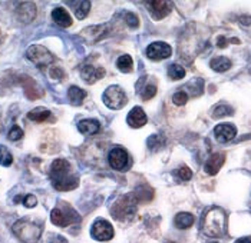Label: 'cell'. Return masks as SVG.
<instances>
[{"label":"cell","instance_id":"1","mask_svg":"<svg viewBox=\"0 0 251 243\" xmlns=\"http://www.w3.org/2000/svg\"><path fill=\"white\" fill-rule=\"evenodd\" d=\"M49 177L52 186L59 192L74 190L79 186V176L74 172L72 165L66 159H55L50 165Z\"/></svg>","mask_w":251,"mask_h":243},{"label":"cell","instance_id":"2","mask_svg":"<svg viewBox=\"0 0 251 243\" xmlns=\"http://www.w3.org/2000/svg\"><path fill=\"white\" fill-rule=\"evenodd\" d=\"M202 232L208 238H220L227 229V216L221 207H211L202 219Z\"/></svg>","mask_w":251,"mask_h":243},{"label":"cell","instance_id":"3","mask_svg":"<svg viewBox=\"0 0 251 243\" xmlns=\"http://www.w3.org/2000/svg\"><path fill=\"white\" fill-rule=\"evenodd\" d=\"M139 200L136 199L135 193H128L122 195L115 203L111 207V215L112 218L119 222H128L132 221L138 210Z\"/></svg>","mask_w":251,"mask_h":243},{"label":"cell","instance_id":"4","mask_svg":"<svg viewBox=\"0 0 251 243\" xmlns=\"http://www.w3.org/2000/svg\"><path fill=\"white\" fill-rule=\"evenodd\" d=\"M15 236L22 243H38L42 236V226L29 219H20L12 227Z\"/></svg>","mask_w":251,"mask_h":243},{"label":"cell","instance_id":"5","mask_svg":"<svg viewBox=\"0 0 251 243\" xmlns=\"http://www.w3.org/2000/svg\"><path fill=\"white\" fill-rule=\"evenodd\" d=\"M50 221L55 226L59 227H68L71 224L79 223L80 216L76 210L68 203H59L50 213Z\"/></svg>","mask_w":251,"mask_h":243},{"label":"cell","instance_id":"6","mask_svg":"<svg viewBox=\"0 0 251 243\" xmlns=\"http://www.w3.org/2000/svg\"><path fill=\"white\" fill-rule=\"evenodd\" d=\"M102 99H103V103H105L109 109H114V110L122 109V108L128 103V96L125 93V90H124L121 86H116V85L109 86V88L105 90Z\"/></svg>","mask_w":251,"mask_h":243},{"label":"cell","instance_id":"7","mask_svg":"<svg viewBox=\"0 0 251 243\" xmlns=\"http://www.w3.org/2000/svg\"><path fill=\"white\" fill-rule=\"evenodd\" d=\"M26 57L35 63L38 67H48L49 65L53 63L55 57L42 44H32L27 50H26Z\"/></svg>","mask_w":251,"mask_h":243},{"label":"cell","instance_id":"8","mask_svg":"<svg viewBox=\"0 0 251 243\" xmlns=\"http://www.w3.org/2000/svg\"><path fill=\"white\" fill-rule=\"evenodd\" d=\"M91 235L98 242H108V241H111L114 238L115 232H114L112 224L109 223L108 221L98 219V221H95V223L92 224Z\"/></svg>","mask_w":251,"mask_h":243},{"label":"cell","instance_id":"9","mask_svg":"<svg viewBox=\"0 0 251 243\" xmlns=\"http://www.w3.org/2000/svg\"><path fill=\"white\" fill-rule=\"evenodd\" d=\"M108 160H109L111 168L119 170V172H125L131 165V159H129L128 152L122 149V148H114L111 150L109 156H108Z\"/></svg>","mask_w":251,"mask_h":243},{"label":"cell","instance_id":"10","mask_svg":"<svg viewBox=\"0 0 251 243\" xmlns=\"http://www.w3.org/2000/svg\"><path fill=\"white\" fill-rule=\"evenodd\" d=\"M171 55H173V49L165 42H154L147 47V56H148V59L155 60V62L168 59Z\"/></svg>","mask_w":251,"mask_h":243},{"label":"cell","instance_id":"11","mask_svg":"<svg viewBox=\"0 0 251 243\" xmlns=\"http://www.w3.org/2000/svg\"><path fill=\"white\" fill-rule=\"evenodd\" d=\"M147 6L150 9V13L155 20H161L167 18L171 10H173V1H167V0H151L147 1Z\"/></svg>","mask_w":251,"mask_h":243},{"label":"cell","instance_id":"12","mask_svg":"<svg viewBox=\"0 0 251 243\" xmlns=\"http://www.w3.org/2000/svg\"><path fill=\"white\" fill-rule=\"evenodd\" d=\"M16 18L22 23H30L36 18V4L32 1H22L16 6Z\"/></svg>","mask_w":251,"mask_h":243},{"label":"cell","instance_id":"13","mask_svg":"<svg viewBox=\"0 0 251 243\" xmlns=\"http://www.w3.org/2000/svg\"><path fill=\"white\" fill-rule=\"evenodd\" d=\"M20 83H22V86H23V89H25L26 97L30 99V100L40 99V97L45 94L43 89L39 86L38 83H36L32 77H29V76H20Z\"/></svg>","mask_w":251,"mask_h":243},{"label":"cell","instance_id":"14","mask_svg":"<svg viewBox=\"0 0 251 243\" xmlns=\"http://www.w3.org/2000/svg\"><path fill=\"white\" fill-rule=\"evenodd\" d=\"M235 134H237V129L231 123H221V125H217L214 129V136L220 143L230 142L235 137Z\"/></svg>","mask_w":251,"mask_h":243},{"label":"cell","instance_id":"15","mask_svg":"<svg viewBox=\"0 0 251 243\" xmlns=\"http://www.w3.org/2000/svg\"><path fill=\"white\" fill-rule=\"evenodd\" d=\"M80 76L88 85H94L99 79L105 76V69L100 66H92V65H85L80 69Z\"/></svg>","mask_w":251,"mask_h":243},{"label":"cell","instance_id":"16","mask_svg":"<svg viewBox=\"0 0 251 243\" xmlns=\"http://www.w3.org/2000/svg\"><path fill=\"white\" fill-rule=\"evenodd\" d=\"M224 163H226V155L217 152V153H213V155L208 157V160H207L205 165H204V170H205L207 175L214 176V175H217V173L220 172V169L223 168Z\"/></svg>","mask_w":251,"mask_h":243},{"label":"cell","instance_id":"17","mask_svg":"<svg viewBox=\"0 0 251 243\" xmlns=\"http://www.w3.org/2000/svg\"><path fill=\"white\" fill-rule=\"evenodd\" d=\"M126 122H128V125H129L131 128H134V129H139V128H142V126H145V125H147L148 117H147V114H145V112H144V109H142V108L135 106V108H132V109H131V112L128 113Z\"/></svg>","mask_w":251,"mask_h":243},{"label":"cell","instance_id":"18","mask_svg":"<svg viewBox=\"0 0 251 243\" xmlns=\"http://www.w3.org/2000/svg\"><path fill=\"white\" fill-rule=\"evenodd\" d=\"M52 19H53V22H55L56 24H59L60 27H71L72 23H74L72 16H71L69 12L65 10L63 7H56V9H53V12H52Z\"/></svg>","mask_w":251,"mask_h":243},{"label":"cell","instance_id":"19","mask_svg":"<svg viewBox=\"0 0 251 243\" xmlns=\"http://www.w3.org/2000/svg\"><path fill=\"white\" fill-rule=\"evenodd\" d=\"M77 129L85 136H92L97 134L100 129V123L95 119H83L77 123Z\"/></svg>","mask_w":251,"mask_h":243},{"label":"cell","instance_id":"20","mask_svg":"<svg viewBox=\"0 0 251 243\" xmlns=\"http://www.w3.org/2000/svg\"><path fill=\"white\" fill-rule=\"evenodd\" d=\"M105 26H92V27H86L82 32V36L86 39L89 43H95L99 39L105 36Z\"/></svg>","mask_w":251,"mask_h":243},{"label":"cell","instance_id":"21","mask_svg":"<svg viewBox=\"0 0 251 243\" xmlns=\"http://www.w3.org/2000/svg\"><path fill=\"white\" fill-rule=\"evenodd\" d=\"M68 4L74 7L75 16H76L79 20L85 19V18L89 15V10H91V1H88V0H80V1H69Z\"/></svg>","mask_w":251,"mask_h":243},{"label":"cell","instance_id":"22","mask_svg":"<svg viewBox=\"0 0 251 243\" xmlns=\"http://www.w3.org/2000/svg\"><path fill=\"white\" fill-rule=\"evenodd\" d=\"M210 66H211V69L215 70V72L223 73V72H227L231 67V60L228 57L217 56L214 57L213 60L210 62Z\"/></svg>","mask_w":251,"mask_h":243},{"label":"cell","instance_id":"23","mask_svg":"<svg viewBox=\"0 0 251 243\" xmlns=\"http://www.w3.org/2000/svg\"><path fill=\"white\" fill-rule=\"evenodd\" d=\"M85 97H86V92L82 90V89L77 88V86H71V88L68 89V99H69V102H71L72 105H75V106L82 105L83 100H85Z\"/></svg>","mask_w":251,"mask_h":243},{"label":"cell","instance_id":"24","mask_svg":"<svg viewBox=\"0 0 251 243\" xmlns=\"http://www.w3.org/2000/svg\"><path fill=\"white\" fill-rule=\"evenodd\" d=\"M174 223L175 226H176L178 229H181V230L188 229V227H191L194 224V216L191 213L181 212V213H178V215L175 216Z\"/></svg>","mask_w":251,"mask_h":243},{"label":"cell","instance_id":"25","mask_svg":"<svg viewBox=\"0 0 251 243\" xmlns=\"http://www.w3.org/2000/svg\"><path fill=\"white\" fill-rule=\"evenodd\" d=\"M50 116H52L50 110H48L45 108H36L27 113V119L33 120V122H46Z\"/></svg>","mask_w":251,"mask_h":243},{"label":"cell","instance_id":"26","mask_svg":"<svg viewBox=\"0 0 251 243\" xmlns=\"http://www.w3.org/2000/svg\"><path fill=\"white\" fill-rule=\"evenodd\" d=\"M116 66L122 73H131L134 69V60L129 55H122L116 60Z\"/></svg>","mask_w":251,"mask_h":243},{"label":"cell","instance_id":"27","mask_svg":"<svg viewBox=\"0 0 251 243\" xmlns=\"http://www.w3.org/2000/svg\"><path fill=\"white\" fill-rule=\"evenodd\" d=\"M232 112L234 110H232L231 106H228V105H218V106H215L213 109L211 116H213L214 119H220V117H224V116H231Z\"/></svg>","mask_w":251,"mask_h":243},{"label":"cell","instance_id":"28","mask_svg":"<svg viewBox=\"0 0 251 243\" xmlns=\"http://www.w3.org/2000/svg\"><path fill=\"white\" fill-rule=\"evenodd\" d=\"M168 76L173 79V80H181L185 77V69L179 65H171L168 67Z\"/></svg>","mask_w":251,"mask_h":243},{"label":"cell","instance_id":"29","mask_svg":"<svg viewBox=\"0 0 251 243\" xmlns=\"http://www.w3.org/2000/svg\"><path fill=\"white\" fill-rule=\"evenodd\" d=\"M13 163V156H12V153L7 150L6 146H3V145H0V165L1 166H10Z\"/></svg>","mask_w":251,"mask_h":243},{"label":"cell","instance_id":"30","mask_svg":"<svg viewBox=\"0 0 251 243\" xmlns=\"http://www.w3.org/2000/svg\"><path fill=\"white\" fill-rule=\"evenodd\" d=\"M138 93H141V97H142L144 100H150V99H152L155 94H156V86L148 83V85H147L141 92H138Z\"/></svg>","mask_w":251,"mask_h":243},{"label":"cell","instance_id":"31","mask_svg":"<svg viewBox=\"0 0 251 243\" xmlns=\"http://www.w3.org/2000/svg\"><path fill=\"white\" fill-rule=\"evenodd\" d=\"M187 100H188V94H187V92H184V90H179V92H176V93L173 96V102H174L176 106L185 105Z\"/></svg>","mask_w":251,"mask_h":243},{"label":"cell","instance_id":"32","mask_svg":"<svg viewBox=\"0 0 251 243\" xmlns=\"http://www.w3.org/2000/svg\"><path fill=\"white\" fill-rule=\"evenodd\" d=\"M176 175H178V177L181 180H185V182L193 177V172H191V169L188 168V166H181L176 170Z\"/></svg>","mask_w":251,"mask_h":243},{"label":"cell","instance_id":"33","mask_svg":"<svg viewBox=\"0 0 251 243\" xmlns=\"http://www.w3.org/2000/svg\"><path fill=\"white\" fill-rule=\"evenodd\" d=\"M23 131L20 129L18 125H13V128L10 129L9 132V140H13V142H16V140H20L22 137H23Z\"/></svg>","mask_w":251,"mask_h":243},{"label":"cell","instance_id":"34","mask_svg":"<svg viewBox=\"0 0 251 243\" xmlns=\"http://www.w3.org/2000/svg\"><path fill=\"white\" fill-rule=\"evenodd\" d=\"M125 23H126L129 27L136 29V27L139 26V19L136 18V15L131 13V12H128V13H125Z\"/></svg>","mask_w":251,"mask_h":243},{"label":"cell","instance_id":"35","mask_svg":"<svg viewBox=\"0 0 251 243\" xmlns=\"http://www.w3.org/2000/svg\"><path fill=\"white\" fill-rule=\"evenodd\" d=\"M162 139L159 137V136H156V134H154V136H151L150 139H148V146H150V149L152 148V149H159V148H162Z\"/></svg>","mask_w":251,"mask_h":243},{"label":"cell","instance_id":"36","mask_svg":"<svg viewBox=\"0 0 251 243\" xmlns=\"http://www.w3.org/2000/svg\"><path fill=\"white\" fill-rule=\"evenodd\" d=\"M23 205L26 206V207H35V206L38 205V199H36V196H33V195H27V196H25L23 198Z\"/></svg>","mask_w":251,"mask_h":243},{"label":"cell","instance_id":"37","mask_svg":"<svg viewBox=\"0 0 251 243\" xmlns=\"http://www.w3.org/2000/svg\"><path fill=\"white\" fill-rule=\"evenodd\" d=\"M49 75H50L52 79H55V80H62L65 73H63V70H62L60 67H52V69L49 70Z\"/></svg>","mask_w":251,"mask_h":243},{"label":"cell","instance_id":"38","mask_svg":"<svg viewBox=\"0 0 251 243\" xmlns=\"http://www.w3.org/2000/svg\"><path fill=\"white\" fill-rule=\"evenodd\" d=\"M228 42L240 43V40H238V39H230V40H228V39H226L224 36H220V38H218V40H217V46L223 49V47H226V46H227V43H228Z\"/></svg>","mask_w":251,"mask_h":243},{"label":"cell","instance_id":"39","mask_svg":"<svg viewBox=\"0 0 251 243\" xmlns=\"http://www.w3.org/2000/svg\"><path fill=\"white\" fill-rule=\"evenodd\" d=\"M49 243H68V241L63 236H53V239H50Z\"/></svg>","mask_w":251,"mask_h":243},{"label":"cell","instance_id":"40","mask_svg":"<svg viewBox=\"0 0 251 243\" xmlns=\"http://www.w3.org/2000/svg\"><path fill=\"white\" fill-rule=\"evenodd\" d=\"M234 243H251V238H240Z\"/></svg>","mask_w":251,"mask_h":243},{"label":"cell","instance_id":"41","mask_svg":"<svg viewBox=\"0 0 251 243\" xmlns=\"http://www.w3.org/2000/svg\"><path fill=\"white\" fill-rule=\"evenodd\" d=\"M249 206L251 207V195H250V199H249Z\"/></svg>","mask_w":251,"mask_h":243},{"label":"cell","instance_id":"42","mask_svg":"<svg viewBox=\"0 0 251 243\" xmlns=\"http://www.w3.org/2000/svg\"><path fill=\"white\" fill-rule=\"evenodd\" d=\"M210 243H217V242H210Z\"/></svg>","mask_w":251,"mask_h":243},{"label":"cell","instance_id":"43","mask_svg":"<svg viewBox=\"0 0 251 243\" xmlns=\"http://www.w3.org/2000/svg\"><path fill=\"white\" fill-rule=\"evenodd\" d=\"M170 243H175V242H170Z\"/></svg>","mask_w":251,"mask_h":243}]
</instances>
